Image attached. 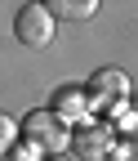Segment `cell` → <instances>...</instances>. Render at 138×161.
<instances>
[{"instance_id":"obj_2","label":"cell","mask_w":138,"mask_h":161,"mask_svg":"<svg viewBox=\"0 0 138 161\" xmlns=\"http://www.w3.org/2000/svg\"><path fill=\"white\" fill-rule=\"evenodd\" d=\"M89 98H94V103H103V108H125V98H129V76H125L120 67L94 72V80H89Z\"/></svg>"},{"instance_id":"obj_8","label":"cell","mask_w":138,"mask_h":161,"mask_svg":"<svg viewBox=\"0 0 138 161\" xmlns=\"http://www.w3.org/2000/svg\"><path fill=\"white\" fill-rule=\"evenodd\" d=\"M120 130L129 134V143L138 148V112H125V116H120Z\"/></svg>"},{"instance_id":"obj_3","label":"cell","mask_w":138,"mask_h":161,"mask_svg":"<svg viewBox=\"0 0 138 161\" xmlns=\"http://www.w3.org/2000/svg\"><path fill=\"white\" fill-rule=\"evenodd\" d=\"M27 139H31L36 152H63L67 148V130H63V121H58L54 112H31Z\"/></svg>"},{"instance_id":"obj_4","label":"cell","mask_w":138,"mask_h":161,"mask_svg":"<svg viewBox=\"0 0 138 161\" xmlns=\"http://www.w3.org/2000/svg\"><path fill=\"white\" fill-rule=\"evenodd\" d=\"M54 116L63 121V125H85V121H89V94L63 85V90L54 94Z\"/></svg>"},{"instance_id":"obj_1","label":"cell","mask_w":138,"mask_h":161,"mask_svg":"<svg viewBox=\"0 0 138 161\" xmlns=\"http://www.w3.org/2000/svg\"><path fill=\"white\" fill-rule=\"evenodd\" d=\"M13 31H18L23 45L45 49L49 40H54V14H49L45 5H23V9H18V18H13Z\"/></svg>"},{"instance_id":"obj_7","label":"cell","mask_w":138,"mask_h":161,"mask_svg":"<svg viewBox=\"0 0 138 161\" xmlns=\"http://www.w3.org/2000/svg\"><path fill=\"white\" fill-rule=\"evenodd\" d=\"M98 148H107V134H98V130H80V152H85V157H103Z\"/></svg>"},{"instance_id":"obj_5","label":"cell","mask_w":138,"mask_h":161,"mask_svg":"<svg viewBox=\"0 0 138 161\" xmlns=\"http://www.w3.org/2000/svg\"><path fill=\"white\" fill-rule=\"evenodd\" d=\"M45 9H49V14H63V18H71V23H85V18L98 9V0H49Z\"/></svg>"},{"instance_id":"obj_6","label":"cell","mask_w":138,"mask_h":161,"mask_svg":"<svg viewBox=\"0 0 138 161\" xmlns=\"http://www.w3.org/2000/svg\"><path fill=\"white\" fill-rule=\"evenodd\" d=\"M13 139H18V121H13L9 112H0V157L13 152Z\"/></svg>"}]
</instances>
